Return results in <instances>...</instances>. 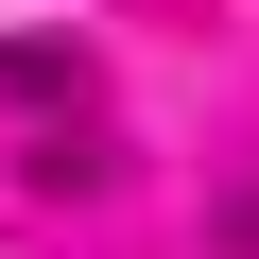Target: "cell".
<instances>
[{
	"instance_id": "obj_1",
	"label": "cell",
	"mask_w": 259,
	"mask_h": 259,
	"mask_svg": "<svg viewBox=\"0 0 259 259\" xmlns=\"http://www.w3.org/2000/svg\"><path fill=\"white\" fill-rule=\"evenodd\" d=\"M0 104H87V35H0Z\"/></svg>"
}]
</instances>
